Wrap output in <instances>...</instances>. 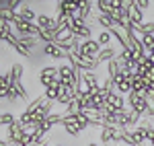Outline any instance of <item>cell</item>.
Masks as SVG:
<instances>
[{"mask_svg": "<svg viewBox=\"0 0 154 146\" xmlns=\"http://www.w3.org/2000/svg\"><path fill=\"white\" fill-rule=\"evenodd\" d=\"M58 78H60L58 66H43V68L39 70V82L43 85V89L51 86V82H54V80H58Z\"/></svg>", "mask_w": 154, "mask_h": 146, "instance_id": "cell-1", "label": "cell"}, {"mask_svg": "<svg viewBox=\"0 0 154 146\" xmlns=\"http://www.w3.org/2000/svg\"><path fill=\"white\" fill-rule=\"evenodd\" d=\"M27 101L29 99V93H27V89H25L23 82H17V80H12L11 89H8V101L11 103H17V101Z\"/></svg>", "mask_w": 154, "mask_h": 146, "instance_id": "cell-2", "label": "cell"}, {"mask_svg": "<svg viewBox=\"0 0 154 146\" xmlns=\"http://www.w3.org/2000/svg\"><path fill=\"white\" fill-rule=\"evenodd\" d=\"M23 136H25V132H23V126L19 123V120L12 123L11 128H6V140H8L11 146H19V142H21Z\"/></svg>", "mask_w": 154, "mask_h": 146, "instance_id": "cell-3", "label": "cell"}, {"mask_svg": "<svg viewBox=\"0 0 154 146\" xmlns=\"http://www.w3.org/2000/svg\"><path fill=\"white\" fill-rule=\"evenodd\" d=\"M101 49H103V48L99 45V41H97L95 37H93V39H88V41H82V45H80V54H78V58H82V56H91V58H97Z\"/></svg>", "mask_w": 154, "mask_h": 146, "instance_id": "cell-4", "label": "cell"}, {"mask_svg": "<svg viewBox=\"0 0 154 146\" xmlns=\"http://www.w3.org/2000/svg\"><path fill=\"white\" fill-rule=\"evenodd\" d=\"M105 103L113 111H125V109H128L125 97H123V95H119V93H109V95H107V99H105Z\"/></svg>", "mask_w": 154, "mask_h": 146, "instance_id": "cell-5", "label": "cell"}, {"mask_svg": "<svg viewBox=\"0 0 154 146\" xmlns=\"http://www.w3.org/2000/svg\"><path fill=\"white\" fill-rule=\"evenodd\" d=\"M99 140L101 144H111V142H117L119 140V128H113V126H105L101 132H99Z\"/></svg>", "mask_w": 154, "mask_h": 146, "instance_id": "cell-6", "label": "cell"}, {"mask_svg": "<svg viewBox=\"0 0 154 146\" xmlns=\"http://www.w3.org/2000/svg\"><path fill=\"white\" fill-rule=\"evenodd\" d=\"M43 54H45L48 58H51V60H68V54L60 48V45H56V43L43 45Z\"/></svg>", "mask_w": 154, "mask_h": 146, "instance_id": "cell-7", "label": "cell"}, {"mask_svg": "<svg viewBox=\"0 0 154 146\" xmlns=\"http://www.w3.org/2000/svg\"><path fill=\"white\" fill-rule=\"evenodd\" d=\"M17 12H19V17H21V19H25L27 23H35V21H37V14H35L33 6H31L29 2H23V6H21Z\"/></svg>", "mask_w": 154, "mask_h": 146, "instance_id": "cell-8", "label": "cell"}, {"mask_svg": "<svg viewBox=\"0 0 154 146\" xmlns=\"http://www.w3.org/2000/svg\"><path fill=\"white\" fill-rule=\"evenodd\" d=\"M115 58H117V51L111 48V45H109V48H103L101 51H99V56H97L99 64H103V62H105V64H109V62L115 60Z\"/></svg>", "mask_w": 154, "mask_h": 146, "instance_id": "cell-9", "label": "cell"}, {"mask_svg": "<svg viewBox=\"0 0 154 146\" xmlns=\"http://www.w3.org/2000/svg\"><path fill=\"white\" fill-rule=\"evenodd\" d=\"M80 80H82L88 89H97V86H101L99 78H97V72H80Z\"/></svg>", "mask_w": 154, "mask_h": 146, "instance_id": "cell-10", "label": "cell"}, {"mask_svg": "<svg viewBox=\"0 0 154 146\" xmlns=\"http://www.w3.org/2000/svg\"><path fill=\"white\" fill-rule=\"evenodd\" d=\"M11 76H12V80H17V82H23V74H25V66L21 64V62H14L11 66Z\"/></svg>", "mask_w": 154, "mask_h": 146, "instance_id": "cell-11", "label": "cell"}, {"mask_svg": "<svg viewBox=\"0 0 154 146\" xmlns=\"http://www.w3.org/2000/svg\"><path fill=\"white\" fill-rule=\"evenodd\" d=\"M95 39L99 41V45H101V48H109V45H111V39H113V35H111V31H107V29H101V31L97 33Z\"/></svg>", "mask_w": 154, "mask_h": 146, "instance_id": "cell-12", "label": "cell"}, {"mask_svg": "<svg viewBox=\"0 0 154 146\" xmlns=\"http://www.w3.org/2000/svg\"><path fill=\"white\" fill-rule=\"evenodd\" d=\"M19 41H21V45L27 48L29 51H33V49L39 45V39H37L35 35H23V37H19Z\"/></svg>", "mask_w": 154, "mask_h": 146, "instance_id": "cell-13", "label": "cell"}, {"mask_svg": "<svg viewBox=\"0 0 154 146\" xmlns=\"http://www.w3.org/2000/svg\"><path fill=\"white\" fill-rule=\"evenodd\" d=\"M130 134L134 136V142H136V144H146V142H148V136H146V130H144L142 126L134 128V130H131Z\"/></svg>", "mask_w": 154, "mask_h": 146, "instance_id": "cell-14", "label": "cell"}, {"mask_svg": "<svg viewBox=\"0 0 154 146\" xmlns=\"http://www.w3.org/2000/svg\"><path fill=\"white\" fill-rule=\"evenodd\" d=\"M82 109H84V105H82V101H80V97H78V95L72 99L70 105L66 107V111H68V113H72V115H78V113H82Z\"/></svg>", "mask_w": 154, "mask_h": 146, "instance_id": "cell-15", "label": "cell"}, {"mask_svg": "<svg viewBox=\"0 0 154 146\" xmlns=\"http://www.w3.org/2000/svg\"><path fill=\"white\" fill-rule=\"evenodd\" d=\"M130 19H131V23L142 25V23H144V11H140V8L134 4V8L130 11Z\"/></svg>", "mask_w": 154, "mask_h": 146, "instance_id": "cell-16", "label": "cell"}, {"mask_svg": "<svg viewBox=\"0 0 154 146\" xmlns=\"http://www.w3.org/2000/svg\"><path fill=\"white\" fill-rule=\"evenodd\" d=\"M14 122H17V117L12 115L11 111H4V113H0V126H4V128H11Z\"/></svg>", "mask_w": 154, "mask_h": 146, "instance_id": "cell-17", "label": "cell"}, {"mask_svg": "<svg viewBox=\"0 0 154 146\" xmlns=\"http://www.w3.org/2000/svg\"><path fill=\"white\" fill-rule=\"evenodd\" d=\"M140 39H142V48L146 51V56H150V51L154 48V35H142Z\"/></svg>", "mask_w": 154, "mask_h": 146, "instance_id": "cell-18", "label": "cell"}, {"mask_svg": "<svg viewBox=\"0 0 154 146\" xmlns=\"http://www.w3.org/2000/svg\"><path fill=\"white\" fill-rule=\"evenodd\" d=\"M62 128H64V132L68 136H74V138L80 136V128H78L76 123H62Z\"/></svg>", "mask_w": 154, "mask_h": 146, "instance_id": "cell-19", "label": "cell"}, {"mask_svg": "<svg viewBox=\"0 0 154 146\" xmlns=\"http://www.w3.org/2000/svg\"><path fill=\"white\" fill-rule=\"evenodd\" d=\"M136 6H138L140 11H146V8L152 6V2H148V0H136Z\"/></svg>", "mask_w": 154, "mask_h": 146, "instance_id": "cell-20", "label": "cell"}, {"mask_svg": "<svg viewBox=\"0 0 154 146\" xmlns=\"http://www.w3.org/2000/svg\"><path fill=\"white\" fill-rule=\"evenodd\" d=\"M0 146H11V144H8V140H2L0 138Z\"/></svg>", "mask_w": 154, "mask_h": 146, "instance_id": "cell-21", "label": "cell"}, {"mask_svg": "<svg viewBox=\"0 0 154 146\" xmlns=\"http://www.w3.org/2000/svg\"><path fill=\"white\" fill-rule=\"evenodd\" d=\"M86 146H99V144H97V142H88Z\"/></svg>", "mask_w": 154, "mask_h": 146, "instance_id": "cell-22", "label": "cell"}, {"mask_svg": "<svg viewBox=\"0 0 154 146\" xmlns=\"http://www.w3.org/2000/svg\"><path fill=\"white\" fill-rule=\"evenodd\" d=\"M54 146H66V144H62V142H58V144H54Z\"/></svg>", "mask_w": 154, "mask_h": 146, "instance_id": "cell-23", "label": "cell"}, {"mask_svg": "<svg viewBox=\"0 0 154 146\" xmlns=\"http://www.w3.org/2000/svg\"><path fill=\"white\" fill-rule=\"evenodd\" d=\"M150 56H154V48H152V51H150Z\"/></svg>", "mask_w": 154, "mask_h": 146, "instance_id": "cell-24", "label": "cell"}, {"mask_svg": "<svg viewBox=\"0 0 154 146\" xmlns=\"http://www.w3.org/2000/svg\"><path fill=\"white\" fill-rule=\"evenodd\" d=\"M136 146H144V144H136Z\"/></svg>", "mask_w": 154, "mask_h": 146, "instance_id": "cell-25", "label": "cell"}, {"mask_svg": "<svg viewBox=\"0 0 154 146\" xmlns=\"http://www.w3.org/2000/svg\"><path fill=\"white\" fill-rule=\"evenodd\" d=\"M0 70H2V66H0ZM0 74H2V72H0Z\"/></svg>", "mask_w": 154, "mask_h": 146, "instance_id": "cell-26", "label": "cell"}, {"mask_svg": "<svg viewBox=\"0 0 154 146\" xmlns=\"http://www.w3.org/2000/svg\"><path fill=\"white\" fill-rule=\"evenodd\" d=\"M0 86H2V85H0Z\"/></svg>", "mask_w": 154, "mask_h": 146, "instance_id": "cell-27", "label": "cell"}]
</instances>
